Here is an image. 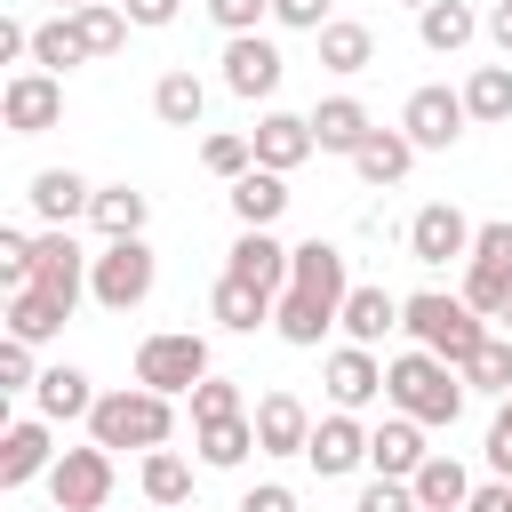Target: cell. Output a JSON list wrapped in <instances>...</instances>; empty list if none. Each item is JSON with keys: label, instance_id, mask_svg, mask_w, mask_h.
I'll list each match as a JSON object with an SVG mask.
<instances>
[{"label": "cell", "instance_id": "6da1fadb", "mask_svg": "<svg viewBox=\"0 0 512 512\" xmlns=\"http://www.w3.org/2000/svg\"><path fill=\"white\" fill-rule=\"evenodd\" d=\"M384 400L400 408V416H416V424H456L464 416V376L440 360V352H400V360H384Z\"/></svg>", "mask_w": 512, "mask_h": 512}, {"label": "cell", "instance_id": "7a4b0ae2", "mask_svg": "<svg viewBox=\"0 0 512 512\" xmlns=\"http://www.w3.org/2000/svg\"><path fill=\"white\" fill-rule=\"evenodd\" d=\"M168 432H176V408L152 384L96 392V408H88V440H104V448H168Z\"/></svg>", "mask_w": 512, "mask_h": 512}, {"label": "cell", "instance_id": "3957f363", "mask_svg": "<svg viewBox=\"0 0 512 512\" xmlns=\"http://www.w3.org/2000/svg\"><path fill=\"white\" fill-rule=\"evenodd\" d=\"M480 320H488V312H472L464 296H440V288H424V296H400V328H408L424 352H440L448 368H464V360H472V344L488 336Z\"/></svg>", "mask_w": 512, "mask_h": 512}, {"label": "cell", "instance_id": "277c9868", "mask_svg": "<svg viewBox=\"0 0 512 512\" xmlns=\"http://www.w3.org/2000/svg\"><path fill=\"white\" fill-rule=\"evenodd\" d=\"M152 280H160V256L144 248V232H136V240H104L96 264H88V296H96L104 312H136V304L152 296Z\"/></svg>", "mask_w": 512, "mask_h": 512}, {"label": "cell", "instance_id": "5b68a950", "mask_svg": "<svg viewBox=\"0 0 512 512\" xmlns=\"http://www.w3.org/2000/svg\"><path fill=\"white\" fill-rule=\"evenodd\" d=\"M200 376H216L208 368V336H192V328H160V336H144L136 344V384H152V392H192Z\"/></svg>", "mask_w": 512, "mask_h": 512}, {"label": "cell", "instance_id": "8992f818", "mask_svg": "<svg viewBox=\"0 0 512 512\" xmlns=\"http://www.w3.org/2000/svg\"><path fill=\"white\" fill-rule=\"evenodd\" d=\"M456 296H464L472 312L504 320V304H512V224H504V216L472 232V256H464V288H456Z\"/></svg>", "mask_w": 512, "mask_h": 512}, {"label": "cell", "instance_id": "52a82bcc", "mask_svg": "<svg viewBox=\"0 0 512 512\" xmlns=\"http://www.w3.org/2000/svg\"><path fill=\"white\" fill-rule=\"evenodd\" d=\"M0 120H8V136H48V128L64 120V72H40V64L8 72V88H0Z\"/></svg>", "mask_w": 512, "mask_h": 512}, {"label": "cell", "instance_id": "ba28073f", "mask_svg": "<svg viewBox=\"0 0 512 512\" xmlns=\"http://www.w3.org/2000/svg\"><path fill=\"white\" fill-rule=\"evenodd\" d=\"M288 296H304V304H320L328 320H344V296H352L344 248H336V240H296V256H288Z\"/></svg>", "mask_w": 512, "mask_h": 512}, {"label": "cell", "instance_id": "9c48e42d", "mask_svg": "<svg viewBox=\"0 0 512 512\" xmlns=\"http://www.w3.org/2000/svg\"><path fill=\"white\" fill-rule=\"evenodd\" d=\"M48 496H56V512H104V496H112V448L104 440L64 448L48 464Z\"/></svg>", "mask_w": 512, "mask_h": 512}, {"label": "cell", "instance_id": "30bf717a", "mask_svg": "<svg viewBox=\"0 0 512 512\" xmlns=\"http://www.w3.org/2000/svg\"><path fill=\"white\" fill-rule=\"evenodd\" d=\"M472 232H480V224H472L456 200H424V208L408 216V256H416V264H464V256H472Z\"/></svg>", "mask_w": 512, "mask_h": 512}, {"label": "cell", "instance_id": "8fae6325", "mask_svg": "<svg viewBox=\"0 0 512 512\" xmlns=\"http://www.w3.org/2000/svg\"><path fill=\"white\" fill-rule=\"evenodd\" d=\"M464 120H472V112H464V88H440V80L400 104V128L416 136V152H448V144L464 136Z\"/></svg>", "mask_w": 512, "mask_h": 512}, {"label": "cell", "instance_id": "7c38bea8", "mask_svg": "<svg viewBox=\"0 0 512 512\" xmlns=\"http://www.w3.org/2000/svg\"><path fill=\"white\" fill-rule=\"evenodd\" d=\"M88 264H96V256H88L64 224H48L40 248H32V288H48L56 304H80V296H88Z\"/></svg>", "mask_w": 512, "mask_h": 512}, {"label": "cell", "instance_id": "4fadbf2b", "mask_svg": "<svg viewBox=\"0 0 512 512\" xmlns=\"http://www.w3.org/2000/svg\"><path fill=\"white\" fill-rule=\"evenodd\" d=\"M304 464H312L320 480H344V472H360V464H368V424H360L352 408H328V416L312 424V440H304Z\"/></svg>", "mask_w": 512, "mask_h": 512}, {"label": "cell", "instance_id": "5bb4252c", "mask_svg": "<svg viewBox=\"0 0 512 512\" xmlns=\"http://www.w3.org/2000/svg\"><path fill=\"white\" fill-rule=\"evenodd\" d=\"M280 72H288V56H280L264 32H232V40H224V88H232V96L256 104V96L280 88Z\"/></svg>", "mask_w": 512, "mask_h": 512}, {"label": "cell", "instance_id": "9a60e30c", "mask_svg": "<svg viewBox=\"0 0 512 512\" xmlns=\"http://www.w3.org/2000/svg\"><path fill=\"white\" fill-rule=\"evenodd\" d=\"M320 384H328V400L336 408H368V400H384V360H376V344H336L328 352V368H320Z\"/></svg>", "mask_w": 512, "mask_h": 512}, {"label": "cell", "instance_id": "2e32d148", "mask_svg": "<svg viewBox=\"0 0 512 512\" xmlns=\"http://www.w3.org/2000/svg\"><path fill=\"white\" fill-rule=\"evenodd\" d=\"M248 424H256V456H304V440H312V408L296 400V392H264L256 408H248Z\"/></svg>", "mask_w": 512, "mask_h": 512}, {"label": "cell", "instance_id": "e0dca14e", "mask_svg": "<svg viewBox=\"0 0 512 512\" xmlns=\"http://www.w3.org/2000/svg\"><path fill=\"white\" fill-rule=\"evenodd\" d=\"M248 144H256V168H304L312 152H320V136H312V112H264L256 128H248Z\"/></svg>", "mask_w": 512, "mask_h": 512}, {"label": "cell", "instance_id": "ac0fdd59", "mask_svg": "<svg viewBox=\"0 0 512 512\" xmlns=\"http://www.w3.org/2000/svg\"><path fill=\"white\" fill-rule=\"evenodd\" d=\"M56 456H64V448L48 440V416H16V424L0 432V488H24V480H40Z\"/></svg>", "mask_w": 512, "mask_h": 512}, {"label": "cell", "instance_id": "d6986e66", "mask_svg": "<svg viewBox=\"0 0 512 512\" xmlns=\"http://www.w3.org/2000/svg\"><path fill=\"white\" fill-rule=\"evenodd\" d=\"M208 312H216V328H232V336H256V328H272L280 296H272V288H256V280H240V272H224V280L208 288Z\"/></svg>", "mask_w": 512, "mask_h": 512}, {"label": "cell", "instance_id": "ffe728a7", "mask_svg": "<svg viewBox=\"0 0 512 512\" xmlns=\"http://www.w3.org/2000/svg\"><path fill=\"white\" fill-rule=\"evenodd\" d=\"M424 432H432V424H416V416H384V424L368 432V472H384V480H416V464L432 456Z\"/></svg>", "mask_w": 512, "mask_h": 512}, {"label": "cell", "instance_id": "44dd1931", "mask_svg": "<svg viewBox=\"0 0 512 512\" xmlns=\"http://www.w3.org/2000/svg\"><path fill=\"white\" fill-rule=\"evenodd\" d=\"M288 256H296V248H288V240H272V224H256V232L240 224L232 264H224V272H240V280H256V288H272V296H280V288H288Z\"/></svg>", "mask_w": 512, "mask_h": 512}, {"label": "cell", "instance_id": "7402d4cb", "mask_svg": "<svg viewBox=\"0 0 512 512\" xmlns=\"http://www.w3.org/2000/svg\"><path fill=\"white\" fill-rule=\"evenodd\" d=\"M24 200H32V216H40V224H72V216H88V200H96V184H88L80 168H40Z\"/></svg>", "mask_w": 512, "mask_h": 512}, {"label": "cell", "instance_id": "603a6c76", "mask_svg": "<svg viewBox=\"0 0 512 512\" xmlns=\"http://www.w3.org/2000/svg\"><path fill=\"white\" fill-rule=\"evenodd\" d=\"M312 136H320V152H360L368 136H376V120H368V104L360 96H328V104H312Z\"/></svg>", "mask_w": 512, "mask_h": 512}, {"label": "cell", "instance_id": "cb8c5ba5", "mask_svg": "<svg viewBox=\"0 0 512 512\" xmlns=\"http://www.w3.org/2000/svg\"><path fill=\"white\" fill-rule=\"evenodd\" d=\"M408 168H416V136H408V128H376V136L352 152V176H360V184H376V192H384V184H400Z\"/></svg>", "mask_w": 512, "mask_h": 512}, {"label": "cell", "instance_id": "d4e9b609", "mask_svg": "<svg viewBox=\"0 0 512 512\" xmlns=\"http://www.w3.org/2000/svg\"><path fill=\"white\" fill-rule=\"evenodd\" d=\"M224 200H232V216L256 232V224H280V208H288L296 192H288V176H280V168H248V176H240Z\"/></svg>", "mask_w": 512, "mask_h": 512}, {"label": "cell", "instance_id": "484cf974", "mask_svg": "<svg viewBox=\"0 0 512 512\" xmlns=\"http://www.w3.org/2000/svg\"><path fill=\"white\" fill-rule=\"evenodd\" d=\"M144 216H152V192H136V184H96V200H88V224L104 240H136Z\"/></svg>", "mask_w": 512, "mask_h": 512}, {"label": "cell", "instance_id": "4316f807", "mask_svg": "<svg viewBox=\"0 0 512 512\" xmlns=\"http://www.w3.org/2000/svg\"><path fill=\"white\" fill-rule=\"evenodd\" d=\"M472 32H480V8H472V0H432V8H416V40H424L432 56L472 48Z\"/></svg>", "mask_w": 512, "mask_h": 512}, {"label": "cell", "instance_id": "83f0119b", "mask_svg": "<svg viewBox=\"0 0 512 512\" xmlns=\"http://www.w3.org/2000/svg\"><path fill=\"white\" fill-rule=\"evenodd\" d=\"M336 328H344L352 344H384V336L400 328V296H392V288H352V296H344V320H336Z\"/></svg>", "mask_w": 512, "mask_h": 512}, {"label": "cell", "instance_id": "f1b7e54d", "mask_svg": "<svg viewBox=\"0 0 512 512\" xmlns=\"http://www.w3.org/2000/svg\"><path fill=\"white\" fill-rule=\"evenodd\" d=\"M408 488H416V504H432V512H464V496H472V472H464L448 448H432V456L416 464V480H408Z\"/></svg>", "mask_w": 512, "mask_h": 512}, {"label": "cell", "instance_id": "f546056e", "mask_svg": "<svg viewBox=\"0 0 512 512\" xmlns=\"http://www.w3.org/2000/svg\"><path fill=\"white\" fill-rule=\"evenodd\" d=\"M320 64H328V72H344V80H352V72H368V64H376V32H368V24H352V16H328V24H320Z\"/></svg>", "mask_w": 512, "mask_h": 512}, {"label": "cell", "instance_id": "4dcf8cb0", "mask_svg": "<svg viewBox=\"0 0 512 512\" xmlns=\"http://www.w3.org/2000/svg\"><path fill=\"white\" fill-rule=\"evenodd\" d=\"M64 320H72V304H56L48 288H8V336H24V344H48Z\"/></svg>", "mask_w": 512, "mask_h": 512}, {"label": "cell", "instance_id": "1f68e13d", "mask_svg": "<svg viewBox=\"0 0 512 512\" xmlns=\"http://www.w3.org/2000/svg\"><path fill=\"white\" fill-rule=\"evenodd\" d=\"M32 400H40V416H48V424H72V416H88V408H96V392H88V368H40Z\"/></svg>", "mask_w": 512, "mask_h": 512}, {"label": "cell", "instance_id": "d6a6232c", "mask_svg": "<svg viewBox=\"0 0 512 512\" xmlns=\"http://www.w3.org/2000/svg\"><path fill=\"white\" fill-rule=\"evenodd\" d=\"M136 488H144V504L176 512V504L192 496V464H184L176 448H144V464H136Z\"/></svg>", "mask_w": 512, "mask_h": 512}, {"label": "cell", "instance_id": "836d02e7", "mask_svg": "<svg viewBox=\"0 0 512 512\" xmlns=\"http://www.w3.org/2000/svg\"><path fill=\"white\" fill-rule=\"evenodd\" d=\"M192 432H200V440H192V448H200V464H216V472H240V464H248V448H256V424H248V416L192 424Z\"/></svg>", "mask_w": 512, "mask_h": 512}, {"label": "cell", "instance_id": "e575fe53", "mask_svg": "<svg viewBox=\"0 0 512 512\" xmlns=\"http://www.w3.org/2000/svg\"><path fill=\"white\" fill-rule=\"evenodd\" d=\"M464 112H472L480 128H504V120H512V64H480V72L464 80Z\"/></svg>", "mask_w": 512, "mask_h": 512}, {"label": "cell", "instance_id": "d590c367", "mask_svg": "<svg viewBox=\"0 0 512 512\" xmlns=\"http://www.w3.org/2000/svg\"><path fill=\"white\" fill-rule=\"evenodd\" d=\"M32 64H40V72H72V64H88V40H80V24H72V16H48V24H32Z\"/></svg>", "mask_w": 512, "mask_h": 512}, {"label": "cell", "instance_id": "8d00e7d4", "mask_svg": "<svg viewBox=\"0 0 512 512\" xmlns=\"http://www.w3.org/2000/svg\"><path fill=\"white\" fill-rule=\"evenodd\" d=\"M152 112H160L168 128H200V112H208V88H200L192 72H160V80H152Z\"/></svg>", "mask_w": 512, "mask_h": 512}, {"label": "cell", "instance_id": "74e56055", "mask_svg": "<svg viewBox=\"0 0 512 512\" xmlns=\"http://www.w3.org/2000/svg\"><path fill=\"white\" fill-rule=\"evenodd\" d=\"M456 376H464V392H496V400H504V392H512V336H480Z\"/></svg>", "mask_w": 512, "mask_h": 512}, {"label": "cell", "instance_id": "f35d334b", "mask_svg": "<svg viewBox=\"0 0 512 512\" xmlns=\"http://www.w3.org/2000/svg\"><path fill=\"white\" fill-rule=\"evenodd\" d=\"M72 24L88 40V56H120L128 48V8L120 0H88V8H72Z\"/></svg>", "mask_w": 512, "mask_h": 512}, {"label": "cell", "instance_id": "ab89813d", "mask_svg": "<svg viewBox=\"0 0 512 512\" xmlns=\"http://www.w3.org/2000/svg\"><path fill=\"white\" fill-rule=\"evenodd\" d=\"M184 400H192V424H224V416H248V400H240V384H232V376H200Z\"/></svg>", "mask_w": 512, "mask_h": 512}, {"label": "cell", "instance_id": "60d3db41", "mask_svg": "<svg viewBox=\"0 0 512 512\" xmlns=\"http://www.w3.org/2000/svg\"><path fill=\"white\" fill-rule=\"evenodd\" d=\"M200 168L224 176V184H240V176L256 168V144H248V136H208V144H200Z\"/></svg>", "mask_w": 512, "mask_h": 512}, {"label": "cell", "instance_id": "b9f144b4", "mask_svg": "<svg viewBox=\"0 0 512 512\" xmlns=\"http://www.w3.org/2000/svg\"><path fill=\"white\" fill-rule=\"evenodd\" d=\"M32 248H40V240H32L24 224H0V280H8V288H32Z\"/></svg>", "mask_w": 512, "mask_h": 512}, {"label": "cell", "instance_id": "7bdbcfd3", "mask_svg": "<svg viewBox=\"0 0 512 512\" xmlns=\"http://www.w3.org/2000/svg\"><path fill=\"white\" fill-rule=\"evenodd\" d=\"M32 384H40L32 344H24V336H8V344H0V392H32Z\"/></svg>", "mask_w": 512, "mask_h": 512}, {"label": "cell", "instance_id": "ee69618b", "mask_svg": "<svg viewBox=\"0 0 512 512\" xmlns=\"http://www.w3.org/2000/svg\"><path fill=\"white\" fill-rule=\"evenodd\" d=\"M352 512H416V488H408V480H384V472H376V480L360 488V504H352Z\"/></svg>", "mask_w": 512, "mask_h": 512}, {"label": "cell", "instance_id": "f6af8a7d", "mask_svg": "<svg viewBox=\"0 0 512 512\" xmlns=\"http://www.w3.org/2000/svg\"><path fill=\"white\" fill-rule=\"evenodd\" d=\"M208 16H216L224 40H232V32H256V24L272 16V0H208Z\"/></svg>", "mask_w": 512, "mask_h": 512}, {"label": "cell", "instance_id": "bcb514c9", "mask_svg": "<svg viewBox=\"0 0 512 512\" xmlns=\"http://www.w3.org/2000/svg\"><path fill=\"white\" fill-rule=\"evenodd\" d=\"M272 24H288V32H320V24H328V0H272Z\"/></svg>", "mask_w": 512, "mask_h": 512}, {"label": "cell", "instance_id": "7dc6e473", "mask_svg": "<svg viewBox=\"0 0 512 512\" xmlns=\"http://www.w3.org/2000/svg\"><path fill=\"white\" fill-rule=\"evenodd\" d=\"M464 512H512V480H472Z\"/></svg>", "mask_w": 512, "mask_h": 512}, {"label": "cell", "instance_id": "c3c4849f", "mask_svg": "<svg viewBox=\"0 0 512 512\" xmlns=\"http://www.w3.org/2000/svg\"><path fill=\"white\" fill-rule=\"evenodd\" d=\"M120 8H128V24L160 32V24H176V8H184V0H120Z\"/></svg>", "mask_w": 512, "mask_h": 512}, {"label": "cell", "instance_id": "681fc988", "mask_svg": "<svg viewBox=\"0 0 512 512\" xmlns=\"http://www.w3.org/2000/svg\"><path fill=\"white\" fill-rule=\"evenodd\" d=\"M240 512H296V488L264 480V488H248V496H240Z\"/></svg>", "mask_w": 512, "mask_h": 512}, {"label": "cell", "instance_id": "f907efd6", "mask_svg": "<svg viewBox=\"0 0 512 512\" xmlns=\"http://www.w3.org/2000/svg\"><path fill=\"white\" fill-rule=\"evenodd\" d=\"M0 64H32V24H0Z\"/></svg>", "mask_w": 512, "mask_h": 512}, {"label": "cell", "instance_id": "816d5d0a", "mask_svg": "<svg viewBox=\"0 0 512 512\" xmlns=\"http://www.w3.org/2000/svg\"><path fill=\"white\" fill-rule=\"evenodd\" d=\"M488 464H496V480H512V424L504 416L488 424Z\"/></svg>", "mask_w": 512, "mask_h": 512}, {"label": "cell", "instance_id": "f5cc1de1", "mask_svg": "<svg viewBox=\"0 0 512 512\" xmlns=\"http://www.w3.org/2000/svg\"><path fill=\"white\" fill-rule=\"evenodd\" d=\"M480 32H488V40L504 48V64H512V0H496V8L480 16Z\"/></svg>", "mask_w": 512, "mask_h": 512}, {"label": "cell", "instance_id": "db71d44e", "mask_svg": "<svg viewBox=\"0 0 512 512\" xmlns=\"http://www.w3.org/2000/svg\"><path fill=\"white\" fill-rule=\"evenodd\" d=\"M72 8H88V0H56V16H72Z\"/></svg>", "mask_w": 512, "mask_h": 512}, {"label": "cell", "instance_id": "11a10c76", "mask_svg": "<svg viewBox=\"0 0 512 512\" xmlns=\"http://www.w3.org/2000/svg\"><path fill=\"white\" fill-rule=\"evenodd\" d=\"M400 8H432V0H400Z\"/></svg>", "mask_w": 512, "mask_h": 512}, {"label": "cell", "instance_id": "9f6ffc18", "mask_svg": "<svg viewBox=\"0 0 512 512\" xmlns=\"http://www.w3.org/2000/svg\"><path fill=\"white\" fill-rule=\"evenodd\" d=\"M504 336H512V304H504Z\"/></svg>", "mask_w": 512, "mask_h": 512}, {"label": "cell", "instance_id": "6f0895ef", "mask_svg": "<svg viewBox=\"0 0 512 512\" xmlns=\"http://www.w3.org/2000/svg\"><path fill=\"white\" fill-rule=\"evenodd\" d=\"M416 512H432V504H416Z\"/></svg>", "mask_w": 512, "mask_h": 512}]
</instances>
